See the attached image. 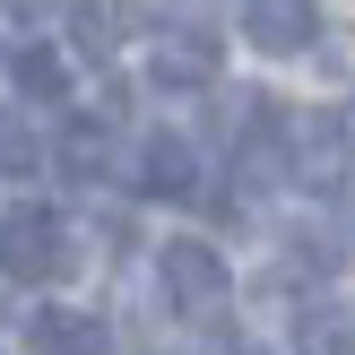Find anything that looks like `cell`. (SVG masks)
I'll return each instance as SVG.
<instances>
[{"label": "cell", "mask_w": 355, "mask_h": 355, "mask_svg": "<svg viewBox=\"0 0 355 355\" xmlns=\"http://www.w3.org/2000/svg\"><path fill=\"white\" fill-rule=\"evenodd\" d=\"M0 269L9 277H69L78 269V243H69V225L52 208H17L0 225Z\"/></svg>", "instance_id": "1"}, {"label": "cell", "mask_w": 355, "mask_h": 355, "mask_svg": "<svg viewBox=\"0 0 355 355\" xmlns=\"http://www.w3.org/2000/svg\"><path fill=\"white\" fill-rule=\"evenodd\" d=\"M217 69H225V44H217L208 26H182V35H165V44H156L148 78L165 87V96H191V87H217Z\"/></svg>", "instance_id": "2"}, {"label": "cell", "mask_w": 355, "mask_h": 355, "mask_svg": "<svg viewBox=\"0 0 355 355\" xmlns=\"http://www.w3.org/2000/svg\"><path fill=\"white\" fill-rule=\"evenodd\" d=\"M165 295L182 312H217L225 304V260H217V243H165Z\"/></svg>", "instance_id": "3"}, {"label": "cell", "mask_w": 355, "mask_h": 355, "mask_svg": "<svg viewBox=\"0 0 355 355\" xmlns=\"http://www.w3.org/2000/svg\"><path fill=\"white\" fill-rule=\"evenodd\" d=\"M243 35H252L260 52H312V35H321V9L312 0H243Z\"/></svg>", "instance_id": "4"}, {"label": "cell", "mask_w": 355, "mask_h": 355, "mask_svg": "<svg viewBox=\"0 0 355 355\" xmlns=\"http://www.w3.org/2000/svg\"><path fill=\"white\" fill-rule=\"evenodd\" d=\"M26 338H35V355H104L113 329H104L96 312H78V304H35L26 312Z\"/></svg>", "instance_id": "5"}, {"label": "cell", "mask_w": 355, "mask_h": 355, "mask_svg": "<svg viewBox=\"0 0 355 355\" xmlns=\"http://www.w3.org/2000/svg\"><path fill=\"white\" fill-rule=\"evenodd\" d=\"M139 191H148V200H191V191H200V156H191V139H173V130L139 139Z\"/></svg>", "instance_id": "6"}, {"label": "cell", "mask_w": 355, "mask_h": 355, "mask_svg": "<svg viewBox=\"0 0 355 355\" xmlns=\"http://www.w3.org/2000/svg\"><path fill=\"white\" fill-rule=\"evenodd\" d=\"M130 26H139V0H69V44L87 61H113L130 44Z\"/></svg>", "instance_id": "7"}, {"label": "cell", "mask_w": 355, "mask_h": 355, "mask_svg": "<svg viewBox=\"0 0 355 355\" xmlns=\"http://www.w3.org/2000/svg\"><path fill=\"white\" fill-rule=\"evenodd\" d=\"M9 78H17V96H35V104H61V96H69V61H61L52 44H26V52L9 61Z\"/></svg>", "instance_id": "8"}, {"label": "cell", "mask_w": 355, "mask_h": 355, "mask_svg": "<svg viewBox=\"0 0 355 355\" xmlns=\"http://www.w3.org/2000/svg\"><path fill=\"white\" fill-rule=\"evenodd\" d=\"M61 165L78 173V182H96L104 173V121H69L61 130Z\"/></svg>", "instance_id": "9"}, {"label": "cell", "mask_w": 355, "mask_h": 355, "mask_svg": "<svg viewBox=\"0 0 355 355\" xmlns=\"http://www.w3.org/2000/svg\"><path fill=\"white\" fill-rule=\"evenodd\" d=\"M35 165H44V139H35L17 113H0V173H35Z\"/></svg>", "instance_id": "10"}]
</instances>
